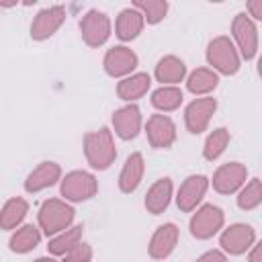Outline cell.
I'll list each match as a JSON object with an SVG mask.
<instances>
[{
    "instance_id": "cell-1",
    "label": "cell",
    "mask_w": 262,
    "mask_h": 262,
    "mask_svg": "<svg viewBox=\"0 0 262 262\" xmlns=\"http://www.w3.org/2000/svg\"><path fill=\"white\" fill-rule=\"evenodd\" d=\"M84 156H86V162L94 170H106L117 158L113 133L106 127H100L98 131H92V133H86Z\"/></svg>"
},
{
    "instance_id": "cell-2",
    "label": "cell",
    "mask_w": 262,
    "mask_h": 262,
    "mask_svg": "<svg viewBox=\"0 0 262 262\" xmlns=\"http://www.w3.org/2000/svg\"><path fill=\"white\" fill-rule=\"evenodd\" d=\"M39 227L45 235H57L66 231L74 221V209L61 199H47L39 207Z\"/></svg>"
},
{
    "instance_id": "cell-3",
    "label": "cell",
    "mask_w": 262,
    "mask_h": 262,
    "mask_svg": "<svg viewBox=\"0 0 262 262\" xmlns=\"http://www.w3.org/2000/svg\"><path fill=\"white\" fill-rule=\"evenodd\" d=\"M207 61L213 66V72L233 76L239 70V53L233 45V41L225 35H219L209 41L207 45Z\"/></svg>"
},
{
    "instance_id": "cell-4",
    "label": "cell",
    "mask_w": 262,
    "mask_h": 262,
    "mask_svg": "<svg viewBox=\"0 0 262 262\" xmlns=\"http://www.w3.org/2000/svg\"><path fill=\"white\" fill-rule=\"evenodd\" d=\"M59 190H61V196L66 201L82 203V201H88V199H92L96 194L98 182H96V178L90 172L74 170V172H70V174L63 176Z\"/></svg>"
},
{
    "instance_id": "cell-5",
    "label": "cell",
    "mask_w": 262,
    "mask_h": 262,
    "mask_svg": "<svg viewBox=\"0 0 262 262\" xmlns=\"http://www.w3.org/2000/svg\"><path fill=\"white\" fill-rule=\"evenodd\" d=\"M231 35H233V41H235L233 45H235L237 53L244 59H252L258 51V29L246 12H239L233 16Z\"/></svg>"
},
{
    "instance_id": "cell-6",
    "label": "cell",
    "mask_w": 262,
    "mask_h": 262,
    "mask_svg": "<svg viewBox=\"0 0 262 262\" xmlns=\"http://www.w3.org/2000/svg\"><path fill=\"white\" fill-rule=\"evenodd\" d=\"M225 215L217 205H203L190 219V233L196 239H209L223 227Z\"/></svg>"
},
{
    "instance_id": "cell-7",
    "label": "cell",
    "mask_w": 262,
    "mask_h": 262,
    "mask_svg": "<svg viewBox=\"0 0 262 262\" xmlns=\"http://www.w3.org/2000/svg\"><path fill=\"white\" fill-rule=\"evenodd\" d=\"M80 33L88 47H100L111 37V18L100 10H88L80 20Z\"/></svg>"
},
{
    "instance_id": "cell-8",
    "label": "cell",
    "mask_w": 262,
    "mask_h": 262,
    "mask_svg": "<svg viewBox=\"0 0 262 262\" xmlns=\"http://www.w3.org/2000/svg\"><path fill=\"white\" fill-rule=\"evenodd\" d=\"M219 244L227 254L239 256V254H246L256 244V231H254L252 225L233 223L227 229H223V233L219 237Z\"/></svg>"
},
{
    "instance_id": "cell-9",
    "label": "cell",
    "mask_w": 262,
    "mask_h": 262,
    "mask_svg": "<svg viewBox=\"0 0 262 262\" xmlns=\"http://www.w3.org/2000/svg\"><path fill=\"white\" fill-rule=\"evenodd\" d=\"M215 111H217V100L213 96H201V98L192 100L184 111L186 129L194 135L203 133L209 127V121L215 115Z\"/></svg>"
},
{
    "instance_id": "cell-10",
    "label": "cell",
    "mask_w": 262,
    "mask_h": 262,
    "mask_svg": "<svg viewBox=\"0 0 262 262\" xmlns=\"http://www.w3.org/2000/svg\"><path fill=\"white\" fill-rule=\"evenodd\" d=\"M248 178V168L239 162H227L223 166L217 168V172L213 174V188L219 194H231L237 192Z\"/></svg>"
},
{
    "instance_id": "cell-11",
    "label": "cell",
    "mask_w": 262,
    "mask_h": 262,
    "mask_svg": "<svg viewBox=\"0 0 262 262\" xmlns=\"http://www.w3.org/2000/svg\"><path fill=\"white\" fill-rule=\"evenodd\" d=\"M147 141L156 149H168L176 141V125L168 115H151L145 123Z\"/></svg>"
},
{
    "instance_id": "cell-12",
    "label": "cell",
    "mask_w": 262,
    "mask_h": 262,
    "mask_svg": "<svg viewBox=\"0 0 262 262\" xmlns=\"http://www.w3.org/2000/svg\"><path fill=\"white\" fill-rule=\"evenodd\" d=\"M137 61L139 59H137L135 51H131L125 45H119V47H113V49L106 51V55L102 59V66H104V72L111 78H127L137 68Z\"/></svg>"
},
{
    "instance_id": "cell-13",
    "label": "cell",
    "mask_w": 262,
    "mask_h": 262,
    "mask_svg": "<svg viewBox=\"0 0 262 262\" xmlns=\"http://www.w3.org/2000/svg\"><path fill=\"white\" fill-rule=\"evenodd\" d=\"M209 188V178L203 176V174H192L188 176L180 188H178V194H176V205L180 211L184 213H190L196 209V205L203 201L205 192Z\"/></svg>"
},
{
    "instance_id": "cell-14",
    "label": "cell",
    "mask_w": 262,
    "mask_h": 262,
    "mask_svg": "<svg viewBox=\"0 0 262 262\" xmlns=\"http://www.w3.org/2000/svg\"><path fill=\"white\" fill-rule=\"evenodd\" d=\"M63 20H66V8L63 6L43 8L31 25V37L35 41H45L57 33V29L63 25Z\"/></svg>"
},
{
    "instance_id": "cell-15",
    "label": "cell",
    "mask_w": 262,
    "mask_h": 262,
    "mask_svg": "<svg viewBox=\"0 0 262 262\" xmlns=\"http://www.w3.org/2000/svg\"><path fill=\"white\" fill-rule=\"evenodd\" d=\"M113 127L121 139H135L141 131V111L135 104L121 106L113 113Z\"/></svg>"
},
{
    "instance_id": "cell-16",
    "label": "cell",
    "mask_w": 262,
    "mask_h": 262,
    "mask_svg": "<svg viewBox=\"0 0 262 262\" xmlns=\"http://www.w3.org/2000/svg\"><path fill=\"white\" fill-rule=\"evenodd\" d=\"M176 244H178V227L174 223H164L154 231L147 252L154 260H164L174 252Z\"/></svg>"
},
{
    "instance_id": "cell-17",
    "label": "cell",
    "mask_w": 262,
    "mask_h": 262,
    "mask_svg": "<svg viewBox=\"0 0 262 262\" xmlns=\"http://www.w3.org/2000/svg\"><path fill=\"white\" fill-rule=\"evenodd\" d=\"M61 176V168L55 162H41L25 180V190L27 192H39L49 186H53Z\"/></svg>"
},
{
    "instance_id": "cell-18",
    "label": "cell",
    "mask_w": 262,
    "mask_h": 262,
    "mask_svg": "<svg viewBox=\"0 0 262 262\" xmlns=\"http://www.w3.org/2000/svg\"><path fill=\"white\" fill-rule=\"evenodd\" d=\"M143 172H145V162H143V156L139 151L131 154L127 160H125V166L119 174V188L121 192L125 194H131L133 190H137V186L141 184L143 180Z\"/></svg>"
},
{
    "instance_id": "cell-19",
    "label": "cell",
    "mask_w": 262,
    "mask_h": 262,
    "mask_svg": "<svg viewBox=\"0 0 262 262\" xmlns=\"http://www.w3.org/2000/svg\"><path fill=\"white\" fill-rule=\"evenodd\" d=\"M170 201H172V180L170 178H160L149 186L143 205L151 215H160L168 209Z\"/></svg>"
},
{
    "instance_id": "cell-20",
    "label": "cell",
    "mask_w": 262,
    "mask_h": 262,
    "mask_svg": "<svg viewBox=\"0 0 262 262\" xmlns=\"http://www.w3.org/2000/svg\"><path fill=\"white\" fill-rule=\"evenodd\" d=\"M143 16L139 10H135L133 6L131 8H123L117 16V23H115V33L121 41H131L135 39L141 31H143Z\"/></svg>"
},
{
    "instance_id": "cell-21",
    "label": "cell",
    "mask_w": 262,
    "mask_h": 262,
    "mask_svg": "<svg viewBox=\"0 0 262 262\" xmlns=\"http://www.w3.org/2000/svg\"><path fill=\"white\" fill-rule=\"evenodd\" d=\"M186 76V66L176 55H166L156 66V78L162 82V86H176Z\"/></svg>"
},
{
    "instance_id": "cell-22",
    "label": "cell",
    "mask_w": 262,
    "mask_h": 262,
    "mask_svg": "<svg viewBox=\"0 0 262 262\" xmlns=\"http://www.w3.org/2000/svg\"><path fill=\"white\" fill-rule=\"evenodd\" d=\"M149 84H151L149 74H145V72L131 74V76L123 78V80L117 84V94H119V98H123V100H127V102H133V100L141 98V96L149 90Z\"/></svg>"
},
{
    "instance_id": "cell-23",
    "label": "cell",
    "mask_w": 262,
    "mask_h": 262,
    "mask_svg": "<svg viewBox=\"0 0 262 262\" xmlns=\"http://www.w3.org/2000/svg\"><path fill=\"white\" fill-rule=\"evenodd\" d=\"M29 213V203L23 196H12L4 203V207L0 209V227L2 229H16L23 219Z\"/></svg>"
},
{
    "instance_id": "cell-24",
    "label": "cell",
    "mask_w": 262,
    "mask_h": 262,
    "mask_svg": "<svg viewBox=\"0 0 262 262\" xmlns=\"http://www.w3.org/2000/svg\"><path fill=\"white\" fill-rule=\"evenodd\" d=\"M39 242H41V231H39V227H35V225H23V227H18V229L10 235L8 248H10L12 252H16V254H27V252L35 250V248L39 246Z\"/></svg>"
},
{
    "instance_id": "cell-25",
    "label": "cell",
    "mask_w": 262,
    "mask_h": 262,
    "mask_svg": "<svg viewBox=\"0 0 262 262\" xmlns=\"http://www.w3.org/2000/svg\"><path fill=\"white\" fill-rule=\"evenodd\" d=\"M217 84H219V76L209 68L194 70L186 80V88L196 96H207L217 88Z\"/></svg>"
},
{
    "instance_id": "cell-26",
    "label": "cell",
    "mask_w": 262,
    "mask_h": 262,
    "mask_svg": "<svg viewBox=\"0 0 262 262\" xmlns=\"http://www.w3.org/2000/svg\"><path fill=\"white\" fill-rule=\"evenodd\" d=\"M82 229H84L82 225H74V227H68L66 231L53 235V237L49 239L47 250H49L53 256H66L70 250H74V248L80 244V239H82Z\"/></svg>"
},
{
    "instance_id": "cell-27",
    "label": "cell",
    "mask_w": 262,
    "mask_h": 262,
    "mask_svg": "<svg viewBox=\"0 0 262 262\" xmlns=\"http://www.w3.org/2000/svg\"><path fill=\"white\" fill-rule=\"evenodd\" d=\"M151 104L164 113H172L182 104V90L178 86H160L151 94Z\"/></svg>"
},
{
    "instance_id": "cell-28",
    "label": "cell",
    "mask_w": 262,
    "mask_h": 262,
    "mask_svg": "<svg viewBox=\"0 0 262 262\" xmlns=\"http://www.w3.org/2000/svg\"><path fill=\"white\" fill-rule=\"evenodd\" d=\"M229 139H231V135H229V131H227L225 127H219V129L211 131V133L207 135V139H205V145H203V156H205V160H209V162L217 160V158L227 149Z\"/></svg>"
},
{
    "instance_id": "cell-29",
    "label": "cell",
    "mask_w": 262,
    "mask_h": 262,
    "mask_svg": "<svg viewBox=\"0 0 262 262\" xmlns=\"http://www.w3.org/2000/svg\"><path fill=\"white\" fill-rule=\"evenodd\" d=\"M133 8L141 12L145 23L158 25L160 20H164V16L168 12V2L166 0H137V2H133Z\"/></svg>"
},
{
    "instance_id": "cell-30",
    "label": "cell",
    "mask_w": 262,
    "mask_h": 262,
    "mask_svg": "<svg viewBox=\"0 0 262 262\" xmlns=\"http://www.w3.org/2000/svg\"><path fill=\"white\" fill-rule=\"evenodd\" d=\"M262 203V182L258 178L250 180L246 186H242L237 194V207L242 211H252Z\"/></svg>"
},
{
    "instance_id": "cell-31",
    "label": "cell",
    "mask_w": 262,
    "mask_h": 262,
    "mask_svg": "<svg viewBox=\"0 0 262 262\" xmlns=\"http://www.w3.org/2000/svg\"><path fill=\"white\" fill-rule=\"evenodd\" d=\"M92 260V248L88 244H78L74 250H70L61 262H90Z\"/></svg>"
},
{
    "instance_id": "cell-32",
    "label": "cell",
    "mask_w": 262,
    "mask_h": 262,
    "mask_svg": "<svg viewBox=\"0 0 262 262\" xmlns=\"http://www.w3.org/2000/svg\"><path fill=\"white\" fill-rule=\"evenodd\" d=\"M194 262H227V256L221 250H209L203 256H199Z\"/></svg>"
},
{
    "instance_id": "cell-33",
    "label": "cell",
    "mask_w": 262,
    "mask_h": 262,
    "mask_svg": "<svg viewBox=\"0 0 262 262\" xmlns=\"http://www.w3.org/2000/svg\"><path fill=\"white\" fill-rule=\"evenodd\" d=\"M248 10H250L248 16L260 20V18H262V0H250V2H248Z\"/></svg>"
},
{
    "instance_id": "cell-34",
    "label": "cell",
    "mask_w": 262,
    "mask_h": 262,
    "mask_svg": "<svg viewBox=\"0 0 262 262\" xmlns=\"http://www.w3.org/2000/svg\"><path fill=\"white\" fill-rule=\"evenodd\" d=\"M250 262H262V244H254V246H252Z\"/></svg>"
},
{
    "instance_id": "cell-35",
    "label": "cell",
    "mask_w": 262,
    "mask_h": 262,
    "mask_svg": "<svg viewBox=\"0 0 262 262\" xmlns=\"http://www.w3.org/2000/svg\"><path fill=\"white\" fill-rule=\"evenodd\" d=\"M33 262H55L53 258H37V260H33Z\"/></svg>"
}]
</instances>
